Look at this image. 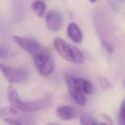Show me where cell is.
I'll list each match as a JSON object with an SVG mask.
<instances>
[{"instance_id":"obj_1","label":"cell","mask_w":125,"mask_h":125,"mask_svg":"<svg viewBox=\"0 0 125 125\" xmlns=\"http://www.w3.org/2000/svg\"><path fill=\"white\" fill-rule=\"evenodd\" d=\"M53 44L57 53L67 62L74 64H81L84 62V54L78 47L68 43L61 37H56Z\"/></svg>"},{"instance_id":"obj_2","label":"cell","mask_w":125,"mask_h":125,"mask_svg":"<svg viewBox=\"0 0 125 125\" xmlns=\"http://www.w3.org/2000/svg\"><path fill=\"white\" fill-rule=\"evenodd\" d=\"M33 58L35 66L42 76H49L50 74H52L55 68V61L50 52L46 50H41Z\"/></svg>"},{"instance_id":"obj_3","label":"cell","mask_w":125,"mask_h":125,"mask_svg":"<svg viewBox=\"0 0 125 125\" xmlns=\"http://www.w3.org/2000/svg\"><path fill=\"white\" fill-rule=\"evenodd\" d=\"M0 71L5 79L11 84H21L28 78V74L24 69L14 67L0 62Z\"/></svg>"},{"instance_id":"obj_4","label":"cell","mask_w":125,"mask_h":125,"mask_svg":"<svg viewBox=\"0 0 125 125\" xmlns=\"http://www.w3.org/2000/svg\"><path fill=\"white\" fill-rule=\"evenodd\" d=\"M51 104H52V95L48 94L38 100L21 101L17 109L21 110L23 112H33V111L40 110L46 106H49Z\"/></svg>"},{"instance_id":"obj_5","label":"cell","mask_w":125,"mask_h":125,"mask_svg":"<svg viewBox=\"0 0 125 125\" xmlns=\"http://www.w3.org/2000/svg\"><path fill=\"white\" fill-rule=\"evenodd\" d=\"M12 39L18 46H20L23 51H25L27 54L31 55L32 57L36 56L42 50L40 43L33 38L21 37L19 35H13Z\"/></svg>"},{"instance_id":"obj_6","label":"cell","mask_w":125,"mask_h":125,"mask_svg":"<svg viewBox=\"0 0 125 125\" xmlns=\"http://www.w3.org/2000/svg\"><path fill=\"white\" fill-rule=\"evenodd\" d=\"M64 77H65V81H66V85H67V90H68V93L71 96V98L79 105H84L86 104V97L82 93V91L73 83L72 75H69V74L65 73Z\"/></svg>"},{"instance_id":"obj_7","label":"cell","mask_w":125,"mask_h":125,"mask_svg":"<svg viewBox=\"0 0 125 125\" xmlns=\"http://www.w3.org/2000/svg\"><path fill=\"white\" fill-rule=\"evenodd\" d=\"M62 15L57 10H51L45 15L46 25L50 30L58 31L62 26Z\"/></svg>"},{"instance_id":"obj_8","label":"cell","mask_w":125,"mask_h":125,"mask_svg":"<svg viewBox=\"0 0 125 125\" xmlns=\"http://www.w3.org/2000/svg\"><path fill=\"white\" fill-rule=\"evenodd\" d=\"M56 113L60 119L63 121H69L77 117L78 110L70 105H59L56 109Z\"/></svg>"},{"instance_id":"obj_9","label":"cell","mask_w":125,"mask_h":125,"mask_svg":"<svg viewBox=\"0 0 125 125\" xmlns=\"http://www.w3.org/2000/svg\"><path fill=\"white\" fill-rule=\"evenodd\" d=\"M72 81L73 83L82 91V93L85 95H92L95 92V88L93 86V84L91 82H89L88 80L84 79V78H80V77H75L72 76Z\"/></svg>"},{"instance_id":"obj_10","label":"cell","mask_w":125,"mask_h":125,"mask_svg":"<svg viewBox=\"0 0 125 125\" xmlns=\"http://www.w3.org/2000/svg\"><path fill=\"white\" fill-rule=\"evenodd\" d=\"M67 36L70 38V40L76 44L80 43L83 39V35L81 32L80 27L75 22H70L67 25Z\"/></svg>"},{"instance_id":"obj_11","label":"cell","mask_w":125,"mask_h":125,"mask_svg":"<svg viewBox=\"0 0 125 125\" xmlns=\"http://www.w3.org/2000/svg\"><path fill=\"white\" fill-rule=\"evenodd\" d=\"M46 8H47L46 3L44 1H34L31 3V9L39 18H42L45 16Z\"/></svg>"},{"instance_id":"obj_12","label":"cell","mask_w":125,"mask_h":125,"mask_svg":"<svg viewBox=\"0 0 125 125\" xmlns=\"http://www.w3.org/2000/svg\"><path fill=\"white\" fill-rule=\"evenodd\" d=\"M79 122H80V125H99L95 116L88 111L81 114L79 118Z\"/></svg>"},{"instance_id":"obj_13","label":"cell","mask_w":125,"mask_h":125,"mask_svg":"<svg viewBox=\"0 0 125 125\" xmlns=\"http://www.w3.org/2000/svg\"><path fill=\"white\" fill-rule=\"evenodd\" d=\"M18 113V110L16 108H14L13 106H7V105H3L0 106V117H7L9 115H15Z\"/></svg>"},{"instance_id":"obj_14","label":"cell","mask_w":125,"mask_h":125,"mask_svg":"<svg viewBox=\"0 0 125 125\" xmlns=\"http://www.w3.org/2000/svg\"><path fill=\"white\" fill-rule=\"evenodd\" d=\"M98 82H99L100 86H101L103 89H107V88L110 87V84H109L108 80H107L106 78H104V77H101V76L98 77Z\"/></svg>"},{"instance_id":"obj_15","label":"cell","mask_w":125,"mask_h":125,"mask_svg":"<svg viewBox=\"0 0 125 125\" xmlns=\"http://www.w3.org/2000/svg\"><path fill=\"white\" fill-rule=\"evenodd\" d=\"M3 121L7 124V125H23L21 122H20L19 120L17 119H14V118H10V117H5L3 118Z\"/></svg>"},{"instance_id":"obj_16","label":"cell","mask_w":125,"mask_h":125,"mask_svg":"<svg viewBox=\"0 0 125 125\" xmlns=\"http://www.w3.org/2000/svg\"><path fill=\"white\" fill-rule=\"evenodd\" d=\"M119 119L125 122V99L122 101L119 108Z\"/></svg>"},{"instance_id":"obj_17","label":"cell","mask_w":125,"mask_h":125,"mask_svg":"<svg viewBox=\"0 0 125 125\" xmlns=\"http://www.w3.org/2000/svg\"><path fill=\"white\" fill-rule=\"evenodd\" d=\"M6 57H8V52H7V50L4 49V48H2V47H0V59H4V58H6Z\"/></svg>"},{"instance_id":"obj_18","label":"cell","mask_w":125,"mask_h":125,"mask_svg":"<svg viewBox=\"0 0 125 125\" xmlns=\"http://www.w3.org/2000/svg\"><path fill=\"white\" fill-rule=\"evenodd\" d=\"M119 125H125V122H124V121H122V120H120V119H119Z\"/></svg>"},{"instance_id":"obj_19","label":"cell","mask_w":125,"mask_h":125,"mask_svg":"<svg viewBox=\"0 0 125 125\" xmlns=\"http://www.w3.org/2000/svg\"><path fill=\"white\" fill-rule=\"evenodd\" d=\"M99 125H107L106 123H101V124H99Z\"/></svg>"},{"instance_id":"obj_20","label":"cell","mask_w":125,"mask_h":125,"mask_svg":"<svg viewBox=\"0 0 125 125\" xmlns=\"http://www.w3.org/2000/svg\"><path fill=\"white\" fill-rule=\"evenodd\" d=\"M48 125H58V124H54V123H50V124H48Z\"/></svg>"},{"instance_id":"obj_21","label":"cell","mask_w":125,"mask_h":125,"mask_svg":"<svg viewBox=\"0 0 125 125\" xmlns=\"http://www.w3.org/2000/svg\"><path fill=\"white\" fill-rule=\"evenodd\" d=\"M123 84H124V87H125V79H124V83Z\"/></svg>"}]
</instances>
